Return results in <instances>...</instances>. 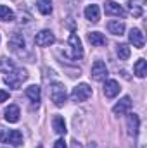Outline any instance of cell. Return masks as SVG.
I'll list each match as a JSON object with an SVG mask.
<instances>
[{
  "label": "cell",
  "mask_w": 147,
  "mask_h": 148,
  "mask_svg": "<svg viewBox=\"0 0 147 148\" xmlns=\"http://www.w3.org/2000/svg\"><path fill=\"white\" fill-rule=\"evenodd\" d=\"M0 140H2L3 143L14 145V147L23 145V134H21V131H17V129H10V131H7V133L0 134Z\"/></svg>",
  "instance_id": "cell-4"
},
{
  "label": "cell",
  "mask_w": 147,
  "mask_h": 148,
  "mask_svg": "<svg viewBox=\"0 0 147 148\" xmlns=\"http://www.w3.org/2000/svg\"><path fill=\"white\" fill-rule=\"evenodd\" d=\"M116 53H118L119 60H126L130 57V47L126 43H119V45H116Z\"/></svg>",
  "instance_id": "cell-23"
},
{
  "label": "cell",
  "mask_w": 147,
  "mask_h": 148,
  "mask_svg": "<svg viewBox=\"0 0 147 148\" xmlns=\"http://www.w3.org/2000/svg\"><path fill=\"white\" fill-rule=\"evenodd\" d=\"M7 100H9V91L0 90V102H7Z\"/></svg>",
  "instance_id": "cell-27"
},
{
  "label": "cell",
  "mask_w": 147,
  "mask_h": 148,
  "mask_svg": "<svg viewBox=\"0 0 147 148\" xmlns=\"http://www.w3.org/2000/svg\"><path fill=\"white\" fill-rule=\"evenodd\" d=\"M119 83L116 81V79H107L106 83H104V95L107 97V98H114L118 93H119Z\"/></svg>",
  "instance_id": "cell-11"
},
{
  "label": "cell",
  "mask_w": 147,
  "mask_h": 148,
  "mask_svg": "<svg viewBox=\"0 0 147 148\" xmlns=\"http://www.w3.org/2000/svg\"><path fill=\"white\" fill-rule=\"evenodd\" d=\"M133 73L137 77H146L147 74V62L146 59H139L137 62H135V66H133Z\"/></svg>",
  "instance_id": "cell-20"
},
{
  "label": "cell",
  "mask_w": 147,
  "mask_h": 148,
  "mask_svg": "<svg viewBox=\"0 0 147 148\" xmlns=\"http://www.w3.org/2000/svg\"><path fill=\"white\" fill-rule=\"evenodd\" d=\"M132 109V98L130 97H123L114 107H112V112L116 114V115H125V114H128Z\"/></svg>",
  "instance_id": "cell-9"
},
{
  "label": "cell",
  "mask_w": 147,
  "mask_h": 148,
  "mask_svg": "<svg viewBox=\"0 0 147 148\" xmlns=\"http://www.w3.org/2000/svg\"><path fill=\"white\" fill-rule=\"evenodd\" d=\"M28 79V73L24 71V69H14V71H10V73L5 74V84L9 86V88H14V90H17L21 84H23V81H26Z\"/></svg>",
  "instance_id": "cell-1"
},
{
  "label": "cell",
  "mask_w": 147,
  "mask_h": 148,
  "mask_svg": "<svg viewBox=\"0 0 147 148\" xmlns=\"http://www.w3.org/2000/svg\"><path fill=\"white\" fill-rule=\"evenodd\" d=\"M16 69V66H14V62L12 60H9V59H0V71H3V73H10V71H14Z\"/></svg>",
  "instance_id": "cell-24"
},
{
  "label": "cell",
  "mask_w": 147,
  "mask_h": 148,
  "mask_svg": "<svg viewBox=\"0 0 147 148\" xmlns=\"http://www.w3.org/2000/svg\"><path fill=\"white\" fill-rule=\"evenodd\" d=\"M85 17L90 21V23H99V19H101V9H99V5H87V9H85Z\"/></svg>",
  "instance_id": "cell-12"
},
{
  "label": "cell",
  "mask_w": 147,
  "mask_h": 148,
  "mask_svg": "<svg viewBox=\"0 0 147 148\" xmlns=\"http://www.w3.org/2000/svg\"><path fill=\"white\" fill-rule=\"evenodd\" d=\"M54 41H55V36H54V33L50 29H42L35 36V43L38 47H50Z\"/></svg>",
  "instance_id": "cell-5"
},
{
  "label": "cell",
  "mask_w": 147,
  "mask_h": 148,
  "mask_svg": "<svg viewBox=\"0 0 147 148\" xmlns=\"http://www.w3.org/2000/svg\"><path fill=\"white\" fill-rule=\"evenodd\" d=\"M107 31L116 35V36L125 35V23L123 21H109L107 23Z\"/></svg>",
  "instance_id": "cell-14"
},
{
  "label": "cell",
  "mask_w": 147,
  "mask_h": 148,
  "mask_svg": "<svg viewBox=\"0 0 147 148\" xmlns=\"http://www.w3.org/2000/svg\"><path fill=\"white\" fill-rule=\"evenodd\" d=\"M88 41L92 43V47H104L106 45V36L99 31H92V33H88Z\"/></svg>",
  "instance_id": "cell-18"
},
{
  "label": "cell",
  "mask_w": 147,
  "mask_h": 148,
  "mask_svg": "<svg viewBox=\"0 0 147 148\" xmlns=\"http://www.w3.org/2000/svg\"><path fill=\"white\" fill-rule=\"evenodd\" d=\"M37 9L40 10V14L49 16L52 12V0H37Z\"/></svg>",
  "instance_id": "cell-22"
},
{
  "label": "cell",
  "mask_w": 147,
  "mask_h": 148,
  "mask_svg": "<svg viewBox=\"0 0 147 148\" xmlns=\"http://www.w3.org/2000/svg\"><path fill=\"white\" fill-rule=\"evenodd\" d=\"M66 98H68V93H66V88L62 83H52L50 84V100L54 102L55 107H62L66 103Z\"/></svg>",
  "instance_id": "cell-2"
},
{
  "label": "cell",
  "mask_w": 147,
  "mask_h": 148,
  "mask_svg": "<svg viewBox=\"0 0 147 148\" xmlns=\"http://www.w3.org/2000/svg\"><path fill=\"white\" fill-rule=\"evenodd\" d=\"M52 127H54V131L57 133V134H66V122H64V119L61 117V115H54V119H52Z\"/></svg>",
  "instance_id": "cell-19"
},
{
  "label": "cell",
  "mask_w": 147,
  "mask_h": 148,
  "mask_svg": "<svg viewBox=\"0 0 147 148\" xmlns=\"http://www.w3.org/2000/svg\"><path fill=\"white\" fill-rule=\"evenodd\" d=\"M54 148H68V145H66L64 140H57V141L54 143Z\"/></svg>",
  "instance_id": "cell-26"
},
{
  "label": "cell",
  "mask_w": 147,
  "mask_h": 148,
  "mask_svg": "<svg viewBox=\"0 0 147 148\" xmlns=\"http://www.w3.org/2000/svg\"><path fill=\"white\" fill-rule=\"evenodd\" d=\"M130 7H132V12H133V16L135 17H140L142 16V9H140V5H137V3H130Z\"/></svg>",
  "instance_id": "cell-25"
},
{
  "label": "cell",
  "mask_w": 147,
  "mask_h": 148,
  "mask_svg": "<svg viewBox=\"0 0 147 148\" xmlns=\"http://www.w3.org/2000/svg\"><path fill=\"white\" fill-rule=\"evenodd\" d=\"M9 47L16 52H19V48H24V38L21 36L19 33H12L9 38Z\"/></svg>",
  "instance_id": "cell-17"
},
{
  "label": "cell",
  "mask_w": 147,
  "mask_h": 148,
  "mask_svg": "<svg viewBox=\"0 0 147 148\" xmlns=\"http://www.w3.org/2000/svg\"><path fill=\"white\" fill-rule=\"evenodd\" d=\"M90 97H92V88H90L87 83L76 84V86L73 88V91H71L73 102H85V100H88Z\"/></svg>",
  "instance_id": "cell-3"
},
{
  "label": "cell",
  "mask_w": 147,
  "mask_h": 148,
  "mask_svg": "<svg viewBox=\"0 0 147 148\" xmlns=\"http://www.w3.org/2000/svg\"><path fill=\"white\" fill-rule=\"evenodd\" d=\"M95 81H102V79H106V76H107V67H106V62H102V60H95L94 64H92V74H90Z\"/></svg>",
  "instance_id": "cell-7"
},
{
  "label": "cell",
  "mask_w": 147,
  "mask_h": 148,
  "mask_svg": "<svg viewBox=\"0 0 147 148\" xmlns=\"http://www.w3.org/2000/svg\"><path fill=\"white\" fill-rule=\"evenodd\" d=\"M26 97H28L33 103H38L40 98H42V90H40V86H38V84L28 86V88H26Z\"/></svg>",
  "instance_id": "cell-16"
},
{
  "label": "cell",
  "mask_w": 147,
  "mask_h": 148,
  "mask_svg": "<svg viewBox=\"0 0 147 148\" xmlns=\"http://www.w3.org/2000/svg\"><path fill=\"white\" fill-rule=\"evenodd\" d=\"M128 40H130V43H132L135 48H144V45H146L144 33H142L140 29H137V28L130 29V33H128Z\"/></svg>",
  "instance_id": "cell-8"
},
{
  "label": "cell",
  "mask_w": 147,
  "mask_h": 148,
  "mask_svg": "<svg viewBox=\"0 0 147 148\" xmlns=\"http://www.w3.org/2000/svg\"><path fill=\"white\" fill-rule=\"evenodd\" d=\"M16 16H14V10L9 9L7 5H0V21H5V23H10L14 21Z\"/></svg>",
  "instance_id": "cell-21"
},
{
  "label": "cell",
  "mask_w": 147,
  "mask_h": 148,
  "mask_svg": "<svg viewBox=\"0 0 147 148\" xmlns=\"http://www.w3.org/2000/svg\"><path fill=\"white\" fill-rule=\"evenodd\" d=\"M19 115H21V112H19V107L17 105H9L7 109H5V121L7 122H17L19 121Z\"/></svg>",
  "instance_id": "cell-15"
},
{
  "label": "cell",
  "mask_w": 147,
  "mask_h": 148,
  "mask_svg": "<svg viewBox=\"0 0 147 148\" xmlns=\"http://www.w3.org/2000/svg\"><path fill=\"white\" fill-rule=\"evenodd\" d=\"M69 48H71V55H73V59H81V57H83L81 40L78 38L76 33H71V35H69Z\"/></svg>",
  "instance_id": "cell-6"
},
{
  "label": "cell",
  "mask_w": 147,
  "mask_h": 148,
  "mask_svg": "<svg viewBox=\"0 0 147 148\" xmlns=\"http://www.w3.org/2000/svg\"><path fill=\"white\" fill-rule=\"evenodd\" d=\"M38 148H42V147H38Z\"/></svg>",
  "instance_id": "cell-28"
},
{
  "label": "cell",
  "mask_w": 147,
  "mask_h": 148,
  "mask_svg": "<svg viewBox=\"0 0 147 148\" xmlns=\"http://www.w3.org/2000/svg\"><path fill=\"white\" fill-rule=\"evenodd\" d=\"M126 126H128V134L130 136H137L139 134V126H140V119L137 114H128L126 117Z\"/></svg>",
  "instance_id": "cell-10"
},
{
  "label": "cell",
  "mask_w": 147,
  "mask_h": 148,
  "mask_svg": "<svg viewBox=\"0 0 147 148\" xmlns=\"http://www.w3.org/2000/svg\"><path fill=\"white\" fill-rule=\"evenodd\" d=\"M104 10H106V14H107V16H118V17H123V16H125L123 7H121V5H118L116 2H106Z\"/></svg>",
  "instance_id": "cell-13"
}]
</instances>
